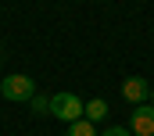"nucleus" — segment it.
<instances>
[{"label": "nucleus", "mask_w": 154, "mask_h": 136, "mask_svg": "<svg viewBox=\"0 0 154 136\" xmlns=\"http://www.w3.org/2000/svg\"><path fill=\"white\" fill-rule=\"evenodd\" d=\"M50 115H54V118H61L65 125H72V122H79V118H82V100H79L72 90L54 93V97H50Z\"/></svg>", "instance_id": "obj_1"}, {"label": "nucleus", "mask_w": 154, "mask_h": 136, "mask_svg": "<svg viewBox=\"0 0 154 136\" xmlns=\"http://www.w3.org/2000/svg\"><path fill=\"white\" fill-rule=\"evenodd\" d=\"M0 93H4V100H29V97L36 93V79H29V75H22V72L4 75V79H0Z\"/></svg>", "instance_id": "obj_2"}, {"label": "nucleus", "mask_w": 154, "mask_h": 136, "mask_svg": "<svg viewBox=\"0 0 154 136\" xmlns=\"http://www.w3.org/2000/svg\"><path fill=\"white\" fill-rule=\"evenodd\" d=\"M129 133L133 136H154V104H136L129 111Z\"/></svg>", "instance_id": "obj_3"}, {"label": "nucleus", "mask_w": 154, "mask_h": 136, "mask_svg": "<svg viewBox=\"0 0 154 136\" xmlns=\"http://www.w3.org/2000/svg\"><path fill=\"white\" fill-rule=\"evenodd\" d=\"M147 93H151L147 79H140V75H129V79H122V97H125L129 104H147Z\"/></svg>", "instance_id": "obj_4"}, {"label": "nucleus", "mask_w": 154, "mask_h": 136, "mask_svg": "<svg viewBox=\"0 0 154 136\" xmlns=\"http://www.w3.org/2000/svg\"><path fill=\"white\" fill-rule=\"evenodd\" d=\"M82 118H90L93 125H97V122H104V118H108V100H100V97L86 100V104H82Z\"/></svg>", "instance_id": "obj_5"}, {"label": "nucleus", "mask_w": 154, "mask_h": 136, "mask_svg": "<svg viewBox=\"0 0 154 136\" xmlns=\"http://www.w3.org/2000/svg\"><path fill=\"white\" fill-rule=\"evenodd\" d=\"M29 111H32L36 118L50 115V97H47V93H32V97H29Z\"/></svg>", "instance_id": "obj_6"}, {"label": "nucleus", "mask_w": 154, "mask_h": 136, "mask_svg": "<svg viewBox=\"0 0 154 136\" xmlns=\"http://www.w3.org/2000/svg\"><path fill=\"white\" fill-rule=\"evenodd\" d=\"M68 136H97V125L90 122V118H79L68 125Z\"/></svg>", "instance_id": "obj_7"}, {"label": "nucleus", "mask_w": 154, "mask_h": 136, "mask_svg": "<svg viewBox=\"0 0 154 136\" xmlns=\"http://www.w3.org/2000/svg\"><path fill=\"white\" fill-rule=\"evenodd\" d=\"M97 136H133L125 125H111V129H104V133H97Z\"/></svg>", "instance_id": "obj_8"}, {"label": "nucleus", "mask_w": 154, "mask_h": 136, "mask_svg": "<svg viewBox=\"0 0 154 136\" xmlns=\"http://www.w3.org/2000/svg\"><path fill=\"white\" fill-rule=\"evenodd\" d=\"M0 68H4V43H0Z\"/></svg>", "instance_id": "obj_9"}, {"label": "nucleus", "mask_w": 154, "mask_h": 136, "mask_svg": "<svg viewBox=\"0 0 154 136\" xmlns=\"http://www.w3.org/2000/svg\"><path fill=\"white\" fill-rule=\"evenodd\" d=\"M147 104H154V90H151V93H147Z\"/></svg>", "instance_id": "obj_10"}]
</instances>
